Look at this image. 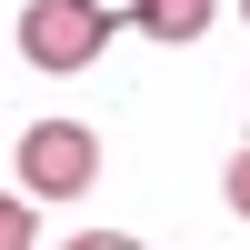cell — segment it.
Returning a JSON list of instances; mask_svg holds the SVG:
<instances>
[{"label":"cell","instance_id":"cell-1","mask_svg":"<svg viewBox=\"0 0 250 250\" xmlns=\"http://www.w3.org/2000/svg\"><path fill=\"white\" fill-rule=\"evenodd\" d=\"M20 50H30V70H90L110 50V0H30Z\"/></svg>","mask_w":250,"mask_h":250},{"label":"cell","instance_id":"cell-2","mask_svg":"<svg viewBox=\"0 0 250 250\" xmlns=\"http://www.w3.org/2000/svg\"><path fill=\"white\" fill-rule=\"evenodd\" d=\"M100 180V140L80 120H30L20 130V190L30 200H80Z\"/></svg>","mask_w":250,"mask_h":250},{"label":"cell","instance_id":"cell-3","mask_svg":"<svg viewBox=\"0 0 250 250\" xmlns=\"http://www.w3.org/2000/svg\"><path fill=\"white\" fill-rule=\"evenodd\" d=\"M120 10H130V30H150V40H200L220 0H120Z\"/></svg>","mask_w":250,"mask_h":250},{"label":"cell","instance_id":"cell-4","mask_svg":"<svg viewBox=\"0 0 250 250\" xmlns=\"http://www.w3.org/2000/svg\"><path fill=\"white\" fill-rule=\"evenodd\" d=\"M20 240H40V200L30 190H0V250H20Z\"/></svg>","mask_w":250,"mask_h":250},{"label":"cell","instance_id":"cell-5","mask_svg":"<svg viewBox=\"0 0 250 250\" xmlns=\"http://www.w3.org/2000/svg\"><path fill=\"white\" fill-rule=\"evenodd\" d=\"M220 190H230V210L250 220V150H230V180H220Z\"/></svg>","mask_w":250,"mask_h":250},{"label":"cell","instance_id":"cell-6","mask_svg":"<svg viewBox=\"0 0 250 250\" xmlns=\"http://www.w3.org/2000/svg\"><path fill=\"white\" fill-rule=\"evenodd\" d=\"M240 20H250V0H240Z\"/></svg>","mask_w":250,"mask_h":250}]
</instances>
